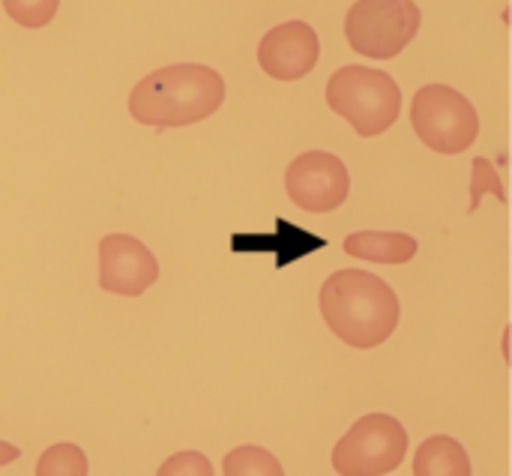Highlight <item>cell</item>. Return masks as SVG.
Masks as SVG:
<instances>
[{"label": "cell", "mask_w": 512, "mask_h": 476, "mask_svg": "<svg viewBox=\"0 0 512 476\" xmlns=\"http://www.w3.org/2000/svg\"><path fill=\"white\" fill-rule=\"evenodd\" d=\"M318 306L333 336L360 351L384 345L402 318L396 291L369 270H336L321 285Z\"/></svg>", "instance_id": "6da1fadb"}, {"label": "cell", "mask_w": 512, "mask_h": 476, "mask_svg": "<svg viewBox=\"0 0 512 476\" xmlns=\"http://www.w3.org/2000/svg\"><path fill=\"white\" fill-rule=\"evenodd\" d=\"M282 471V462L264 447H237L222 462V474L228 476H282Z\"/></svg>", "instance_id": "4fadbf2b"}, {"label": "cell", "mask_w": 512, "mask_h": 476, "mask_svg": "<svg viewBox=\"0 0 512 476\" xmlns=\"http://www.w3.org/2000/svg\"><path fill=\"white\" fill-rule=\"evenodd\" d=\"M159 279L156 255L129 234L99 240V288L117 297H141Z\"/></svg>", "instance_id": "ba28073f"}, {"label": "cell", "mask_w": 512, "mask_h": 476, "mask_svg": "<svg viewBox=\"0 0 512 476\" xmlns=\"http://www.w3.org/2000/svg\"><path fill=\"white\" fill-rule=\"evenodd\" d=\"M162 476H210L213 474V465L204 453H195V450H183V453H174L162 468Z\"/></svg>", "instance_id": "e0dca14e"}, {"label": "cell", "mask_w": 512, "mask_h": 476, "mask_svg": "<svg viewBox=\"0 0 512 476\" xmlns=\"http://www.w3.org/2000/svg\"><path fill=\"white\" fill-rule=\"evenodd\" d=\"M285 192L306 213H330L345 204L351 174L339 156L327 150H306L288 165Z\"/></svg>", "instance_id": "52a82bcc"}, {"label": "cell", "mask_w": 512, "mask_h": 476, "mask_svg": "<svg viewBox=\"0 0 512 476\" xmlns=\"http://www.w3.org/2000/svg\"><path fill=\"white\" fill-rule=\"evenodd\" d=\"M39 476H84L87 474V456L75 444H54L48 447L39 462H36Z\"/></svg>", "instance_id": "5bb4252c"}, {"label": "cell", "mask_w": 512, "mask_h": 476, "mask_svg": "<svg viewBox=\"0 0 512 476\" xmlns=\"http://www.w3.org/2000/svg\"><path fill=\"white\" fill-rule=\"evenodd\" d=\"M0 3H3L6 15L27 30H39V27L51 24V18L60 9V0H0Z\"/></svg>", "instance_id": "9a60e30c"}, {"label": "cell", "mask_w": 512, "mask_h": 476, "mask_svg": "<svg viewBox=\"0 0 512 476\" xmlns=\"http://www.w3.org/2000/svg\"><path fill=\"white\" fill-rule=\"evenodd\" d=\"M345 255L375 264H408L417 258L420 243L399 231H357L342 243Z\"/></svg>", "instance_id": "8fae6325"}, {"label": "cell", "mask_w": 512, "mask_h": 476, "mask_svg": "<svg viewBox=\"0 0 512 476\" xmlns=\"http://www.w3.org/2000/svg\"><path fill=\"white\" fill-rule=\"evenodd\" d=\"M411 126L429 150L456 156L477 141L480 114L474 102L456 87L426 84L411 102Z\"/></svg>", "instance_id": "277c9868"}, {"label": "cell", "mask_w": 512, "mask_h": 476, "mask_svg": "<svg viewBox=\"0 0 512 476\" xmlns=\"http://www.w3.org/2000/svg\"><path fill=\"white\" fill-rule=\"evenodd\" d=\"M15 459H21V450L12 447L9 441H0V468L9 465V462H15Z\"/></svg>", "instance_id": "ac0fdd59"}, {"label": "cell", "mask_w": 512, "mask_h": 476, "mask_svg": "<svg viewBox=\"0 0 512 476\" xmlns=\"http://www.w3.org/2000/svg\"><path fill=\"white\" fill-rule=\"evenodd\" d=\"M474 177H471V213H477L483 195H495L501 204H507V189H504V180L501 174L495 171V165L486 159V156H477L474 165H471Z\"/></svg>", "instance_id": "2e32d148"}, {"label": "cell", "mask_w": 512, "mask_h": 476, "mask_svg": "<svg viewBox=\"0 0 512 476\" xmlns=\"http://www.w3.org/2000/svg\"><path fill=\"white\" fill-rule=\"evenodd\" d=\"M414 474L417 476H468L471 474V459L465 447L450 438V435H432L417 447L414 459Z\"/></svg>", "instance_id": "7c38bea8"}, {"label": "cell", "mask_w": 512, "mask_h": 476, "mask_svg": "<svg viewBox=\"0 0 512 476\" xmlns=\"http://www.w3.org/2000/svg\"><path fill=\"white\" fill-rule=\"evenodd\" d=\"M423 12L414 0H357L345 15L348 45L372 60L399 57L420 33Z\"/></svg>", "instance_id": "5b68a950"}, {"label": "cell", "mask_w": 512, "mask_h": 476, "mask_svg": "<svg viewBox=\"0 0 512 476\" xmlns=\"http://www.w3.org/2000/svg\"><path fill=\"white\" fill-rule=\"evenodd\" d=\"M327 246L324 237L291 225L288 219H276L273 234H231V252H255V255H273L276 270L288 267L291 261H300L312 252H321Z\"/></svg>", "instance_id": "30bf717a"}, {"label": "cell", "mask_w": 512, "mask_h": 476, "mask_svg": "<svg viewBox=\"0 0 512 476\" xmlns=\"http://www.w3.org/2000/svg\"><path fill=\"white\" fill-rule=\"evenodd\" d=\"M225 102V78L204 63H174L144 75L129 93V114L141 126H192Z\"/></svg>", "instance_id": "7a4b0ae2"}, {"label": "cell", "mask_w": 512, "mask_h": 476, "mask_svg": "<svg viewBox=\"0 0 512 476\" xmlns=\"http://www.w3.org/2000/svg\"><path fill=\"white\" fill-rule=\"evenodd\" d=\"M321 57V39L306 21H285L267 30L258 42V63L276 81L306 78Z\"/></svg>", "instance_id": "9c48e42d"}, {"label": "cell", "mask_w": 512, "mask_h": 476, "mask_svg": "<svg viewBox=\"0 0 512 476\" xmlns=\"http://www.w3.org/2000/svg\"><path fill=\"white\" fill-rule=\"evenodd\" d=\"M405 456V426L390 414H366L333 447V468L342 476H381L393 474Z\"/></svg>", "instance_id": "8992f818"}, {"label": "cell", "mask_w": 512, "mask_h": 476, "mask_svg": "<svg viewBox=\"0 0 512 476\" xmlns=\"http://www.w3.org/2000/svg\"><path fill=\"white\" fill-rule=\"evenodd\" d=\"M327 105L345 117L357 135H384L402 114V90L393 75L372 66H342L327 84Z\"/></svg>", "instance_id": "3957f363"}]
</instances>
